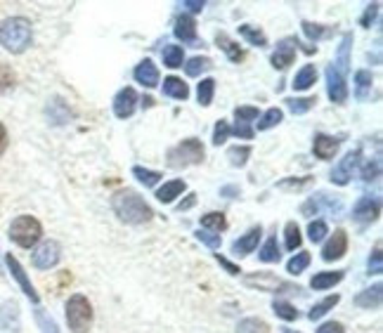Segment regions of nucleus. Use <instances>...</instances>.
I'll return each instance as SVG.
<instances>
[{"label":"nucleus","instance_id":"obj_8","mask_svg":"<svg viewBox=\"0 0 383 333\" xmlns=\"http://www.w3.org/2000/svg\"><path fill=\"white\" fill-rule=\"evenodd\" d=\"M60 260H62V246L52 239L38 244L34 249V253H31V265L36 270H52V267L60 265Z\"/></svg>","mask_w":383,"mask_h":333},{"label":"nucleus","instance_id":"obj_15","mask_svg":"<svg viewBox=\"0 0 383 333\" xmlns=\"http://www.w3.org/2000/svg\"><path fill=\"white\" fill-rule=\"evenodd\" d=\"M345 253H348V234H345V229H336V232L332 234V239L324 244L322 260L334 262V260H340Z\"/></svg>","mask_w":383,"mask_h":333},{"label":"nucleus","instance_id":"obj_49","mask_svg":"<svg viewBox=\"0 0 383 333\" xmlns=\"http://www.w3.org/2000/svg\"><path fill=\"white\" fill-rule=\"evenodd\" d=\"M327 234H329V227L324 220H312V222L307 225V239H310L312 244H319Z\"/></svg>","mask_w":383,"mask_h":333},{"label":"nucleus","instance_id":"obj_43","mask_svg":"<svg viewBox=\"0 0 383 333\" xmlns=\"http://www.w3.org/2000/svg\"><path fill=\"white\" fill-rule=\"evenodd\" d=\"M281 121H284V111H281L279 106H272V109H268L263 116H260L258 130H270V128H277Z\"/></svg>","mask_w":383,"mask_h":333},{"label":"nucleus","instance_id":"obj_5","mask_svg":"<svg viewBox=\"0 0 383 333\" xmlns=\"http://www.w3.org/2000/svg\"><path fill=\"white\" fill-rule=\"evenodd\" d=\"M64 314H67V324L71 333H88L93 326V305L81 293H73L64 305Z\"/></svg>","mask_w":383,"mask_h":333},{"label":"nucleus","instance_id":"obj_25","mask_svg":"<svg viewBox=\"0 0 383 333\" xmlns=\"http://www.w3.org/2000/svg\"><path fill=\"white\" fill-rule=\"evenodd\" d=\"M45 114H47V118H50V123H55V126H64V123L71 118V109H69L64 100L52 97L45 106Z\"/></svg>","mask_w":383,"mask_h":333},{"label":"nucleus","instance_id":"obj_9","mask_svg":"<svg viewBox=\"0 0 383 333\" xmlns=\"http://www.w3.org/2000/svg\"><path fill=\"white\" fill-rule=\"evenodd\" d=\"M360 159H362V149H353V152H348L345 154L343 159L338 161L336 165H334V170H332V182L334 185H338V187H345V185H350V180H353V173H355V168L360 165Z\"/></svg>","mask_w":383,"mask_h":333},{"label":"nucleus","instance_id":"obj_10","mask_svg":"<svg viewBox=\"0 0 383 333\" xmlns=\"http://www.w3.org/2000/svg\"><path fill=\"white\" fill-rule=\"evenodd\" d=\"M298 45H301V41H298L296 36H286V38H281L279 43H277L272 57H270V64H272L275 69H279V71L289 69L296 59Z\"/></svg>","mask_w":383,"mask_h":333},{"label":"nucleus","instance_id":"obj_26","mask_svg":"<svg viewBox=\"0 0 383 333\" xmlns=\"http://www.w3.org/2000/svg\"><path fill=\"white\" fill-rule=\"evenodd\" d=\"M371 88H374V76L367 69H358L355 71V100L367 102L371 95Z\"/></svg>","mask_w":383,"mask_h":333},{"label":"nucleus","instance_id":"obj_47","mask_svg":"<svg viewBox=\"0 0 383 333\" xmlns=\"http://www.w3.org/2000/svg\"><path fill=\"white\" fill-rule=\"evenodd\" d=\"M272 312L279 317V319H284V321H296L298 319V310L291 303H286V300H275Z\"/></svg>","mask_w":383,"mask_h":333},{"label":"nucleus","instance_id":"obj_27","mask_svg":"<svg viewBox=\"0 0 383 333\" xmlns=\"http://www.w3.org/2000/svg\"><path fill=\"white\" fill-rule=\"evenodd\" d=\"M163 95L170 100H187L189 97V85L185 83L183 78H178V76H168V78H163Z\"/></svg>","mask_w":383,"mask_h":333},{"label":"nucleus","instance_id":"obj_21","mask_svg":"<svg viewBox=\"0 0 383 333\" xmlns=\"http://www.w3.org/2000/svg\"><path fill=\"white\" fill-rule=\"evenodd\" d=\"M381 300H383V286L381 284H374L371 288H364L355 295V305L362 310H379L381 308Z\"/></svg>","mask_w":383,"mask_h":333},{"label":"nucleus","instance_id":"obj_7","mask_svg":"<svg viewBox=\"0 0 383 333\" xmlns=\"http://www.w3.org/2000/svg\"><path fill=\"white\" fill-rule=\"evenodd\" d=\"M244 284L251 288H258V291H268V293H298L301 291V286L275 277L272 272H253V275H246L244 277Z\"/></svg>","mask_w":383,"mask_h":333},{"label":"nucleus","instance_id":"obj_53","mask_svg":"<svg viewBox=\"0 0 383 333\" xmlns=\"http://www.w3.org/2000/svg\"><path fill=\"white\" fill-rule=\"evenodd\" d=\"M230 137V123L227 121H218L216 123V130H213V147H220V144H225V139Z\"/></svg>","mask_w":383,"mask_h":333},{"label":"nucleus","instance_id":"obj_16","mask_svg":"<svg viewBox=\"0 0 383 333\" xmlns=\"http://www.w3.org/2000/svg\"><path fill=\"white\" fill-rule=\"evenodd\" d=\"M137 102H140V97H137L135 88H121L119 93H116V97H114V114H116V118H130L132 114H135V109H137Z\"/></svg>","mask_w":383,"mask_h":333},{"label":"nucleus","instance_id":"obj_1","mask_svg":"<svg viewBox=\"0 0 383 333\" xmlns=\"http://www.w3.org/2000/svg\"><path fill=\"white\" fill-rule=\"evenodd\" d=\"M355 36L345 31L340 38L336 59L327 67V95L334 104H345L350 97L348 90V73H350V50H353Z\"/></svg>","mask_w":383,"mask_h":333},{"label":"nucleus","instance_id":"obj_3","mask_svg":"<svg viewBox=\"0 0 383 333\" xmlns=\"http://www.w3.org/2000/svg\"><path fill=\"white\" fill-rule=\"evenodd\" d=\"M34 43V29L26 17H10L0 24V45L12 55L26 52Z\"/></svg>","mask_w":383,"mask_h":333},{"label":"nucleus","instance_id":"obj_34","mask_svg":"<svg viewBox=\"0 0 383 333\" xmlns=\"http://www.w3.org/2000/svg\"><path fill=\"white\" fill-rule=\"evenodd\" d=\"M338 300H340V295H338V293L327 295V298H324V300H319V303L315 305V308H312L310 312H307V319H312V321L322 319L324 314H329L334 308H336V305H338Z\"/></svg>","mask_w":383,"mask_h":333},{"label":"nucleus","instance_id":"obj_52","mask_svg":"<svg viewBox=\"0 0 383 333\" xmlns=\"http://www.w3.org/2000/svg\"><path fill=\"white\" fill-rule=\"evenodd\" d=\"M379 10H381V3H369L364 8V12H362L360 17V26H364V29H371V24L379 17Z\"/></svg>","mask_w":383,"mask_h":333},{"label":"nucleus","instance_id":"obj_60","mask_svg":"<svg viewBox=\"0 0 383 333\" xmlns=\"http://www.w3.org/2000/svg\"><path fill=\"white\" fill-rule=\"evenodd\" d=\"M194 203H196V194H187V198H185V201L178 203V211H180V213H183V211H189V208H194Z\"/></svg>","mask_w":383,"mask_h":333},{"label":"nucleus","instance_id":"obj_33","mask_svg":"<svg viewBox=\"0 0 383 333\" xmlns=\"http://www.w3.org/2000/svg\"><path fill=\"white\" fill-rule=\"evenodd\" d=\"M132 177L145 187H156L159 182L163 180V173L152 170V168H142V165H132Z\"/></svg>","mask_w":383,"mask_h":333},{"label":"nucleus","instance_id":"obj_12","mask_svg":"<svg viewBox=\"0 0 383 333\" xmlns=\"http://www.w3.org/2000/svg\"><path fill=\"white\" fill-rule=\"evenodd\" d=\"M381 216V201L374 196H360L353 208V220L358 225H371Z\"/></svg>","mask_w":383,"mask_h":333},{"label":"nucleus","instance_id":"obj_32","mask_svg":"<svg viewBox=\"0 0 383 333\" xmlns=\"http://www.w3.org/2000/svg\"><path fill=\"white\" fill-rule=\"evenodd\" d=\"M251 144H234V147L227 149V159L234 168H244L248 163V157H251Z\"/></svg>","mask_w":383,"mask_h":333},{"label":"nucleus","instance_id":"obj_56","mask_svg":"<svg viewBox=\"0 0 383 333\" xmlns=\"http://www.w3.org/2000/svg\"><path fill=\"white\" fill-rule=\"evenodd\" d=\"M230 135L242 137V139H251L253 137V128L251 126H244V123H237L234 128H230Z\"/></svg>","mask_w":383,"mask_h":333},{"label":"nucleus","instance_id":"obj_17","mask_svg":"<svg viewBox=\"0 0 383 333\" xmlns=\"http://www.w3.org/2000/svg\"><path fill=\"white\" fill-rule=\"evenodd\" d=\"M173 36L178 38L180 43H187V45H199V34H196V21L192 14H180L178 19H175V26H173Z\"/></svg>","mask_w":383,"mask_h":333},{"label":"nucleus","instance_id":"obj_29","mask_svg":"<svg viewBox=\"0 0 383 333\" xmlns=\"http://www.w3.org/2000/svg\"><path fill=\"white\" fill-rule=\"evenodd\" d=\"M239 36H242L246 43L255 45V47H268V36H265V31L258 29V26H253V24H242V26H239Z\"/></svg>","mask_w":383,"mask_h":333},{"label":"nucleus","instance_id":"obj_14","mask_svg":"<svg viewBox=\"0 0 383 333\" xmlns=\"http://www.w3.org/2000/svg\"><path fill=\"white\" fill-rule=\"evenodd\" d=\"M260 236H263V227L260 225H253L246 234H242L237 241H232V255L237 257H246L251 255L260 244Z\"/></svg>","mask_w":383,"mask_h":333},{"label":"nucleus","instance_id":"obj_55","mask_svg":"<svg viewBox=\"0 0 383 333\" xmlns=\"http://www.w3.org/2000/svg\"><path fill=\"white\" fill-rule=\"evenodd\" d=\"M216 260H218V262H220V267H222V270H225V272H227V275H232V277L242 275V267H239V265H234V262H232V260H227V257H225V255L216 253Z\"/></svg>","mask_w":383,"mask_h":333},{"label":"nucleus","instance_id":"obj_37","mask_svg":"<svg viewBox=\"0 0 383 333\" xmlns=\"http://www.w3.org/2000/svg\"><path fill=\"white\" fill-rule=\"evenodd\" d=\"M258 260L260 262H279L281 260V251H279V244H277V236H270L268 241L263 244V249L258 251Z\"/></svg>","mask_w":383,"mask_h":333},{"label":"nucleus","instance_id":"obj_6","mask_svg":"<svg viewBox=\"0 0 383 333\" xmlns=\"http://www.w3.org/2000/svg\"><path fill=\"white\" fill-rule=\"evenodd\" d=\"M43 236V225L40 220L34 216H19L10 225V241L19 246V249H34Z\"/></svg>","mask_w":383,"mask_h":333},{"label":"nucleus","instance_id":"obj_38","mask_svg":"<svg viewBox=\"0 0 383 333\" xmlns=\"http://www.w3.org/2000/svg\"><path fill=\"white\" fill-rule=\"evenodd\" d=\"M213 95H216V78H201V83L196 85V100H199V104L211 106Z\"/></svg>","mask_w":383,"mask_h":333},{"label":"nucleus","instance_id":"obj_23","mask_svg":"<svg viewBox=\"0 0 383 333\" xmlns=\"http://www.w3.org/2000/svg\"><path fill=\"white\" fill-rule=\"evenodd\" d=\"M216 43H218V47H222V52L227 55V59H230V62H234V64L244 62V57H246V52L239 47V43L232 41L230 36L225 34V31H218V34H216Z\"/></svg>","mask_w":383,"mask_h":333},{"label":"nucleus","instance_id":"obj_62","mask_svg":"<svg viewBox=\"0 0 383 333\" xmlns=\"http://www.w3.org/2000/svg\"><path fill=\"white\" fill-rule=\"evenodd\" d=\"M281 333H298V331H294V329H284V331H281Z\"/></svg>","mask_w":383,"mask_h":333},{"label":"nucleus","instance_id":"obj_39","mask_svg":"<svg viewBox=\"0 0 383 333\" xmlns=\"http://www.w3.org/2000/svg\"><path fill=\"white\" fill-rule=\"evenodd\" d=\"M315 182V177H284V180L277 182V190L281 192H301L305 187H310Z\"/></svg>","mask_w":383,"mask_h":333},{"label":"nucleus","instance_id":"obj_54","mask_svg":"<svg viewBox=\"0 0 383 333\" xmlns=\"http://www.w3.org/2000/svg\"><path fill=\"white\" fill-rule=\"evenodd\" d=\"M196 239H199L201 244L209 246V249H213V251H218V249H220V244H222V236L220 234L206 232V229H199V232H196Z\"/></svg>","mask_w":383,"mask_h":333},{"label":"nucleus","instance_id":"obj_46","mask_svg":"<svg viewBox=\"0 0 383 333\" xmlns=\"http://www.w3.org/2000/svg\"><path fill=\"white\" fill-rule=\"evenodd\" d=\"M14 85H17V73H14V69L10 67V64L0 62V95L12 90Z\"/></svg>","mask_w":383,"mask_h":333},{"label":"nucleus","instance_id":"obj_22","mask_svg":"<svg viewBox=\"0 0 383 333\" xmlns=\"http://www.w3.org/2000/svg\"><path fill=\"white\" fill-rule=\"evenodd\" d=\"M185 192H187V182H185V180H168V182H163V185L159 187L154 196H156L161 203H173L175 198L183 196Z\"/></svg>","mask_w":383,"mask_h":333},{"label":"nucleus","instance_id":"obj_58","mask_svg":"<svg viewBox=\"0 0 383 333\" xmlns=\"http://www.w3.org/2000/svg\"><path fill=\"white\" fill-rule=\"evenodd\" d=\"M183 8H187L192 14H199L201 10L206 8V3H204V0H185V3H183Z\"/></svg>","mask_w":383,"mask_h":333},{"label":"nucleus","instance_id":"obj_2","mask_svg":"<svg viewBox=\"0 0 383 333\" xmlns=\"http://www.w3.org/2000/svg\"><path fill=\"white\" fill-rule=\"evenodd\" d=\"M111 211L114 216L126 225H145L152 222L154 211L152 206L132 190H121L111 196Z\"/></svg>","mask_w":383,"mask_h":333},{"label":"nucleus","instance_id":"obj_61","mask_svg":"<svg viewBox=\"0 0 383 333\" xmlns=\"http://www.w3.org/2000/svg\"><path fill=\"white\" fill-rule=\"evenodd\" d=\"M10 139H8V130H5V126L0 123V157L5 154V149H8Z\"/></svg>","mask_w":383,"mask_h":333},{"label":"nucleus","instance_id":"obj_24","mask_svg":"<svg viewBox=\"0 0 383 333\" xmlns=\"http://www.w3.org/2000/svg\"><path fill=\"white\" fill-rule=\"evenodd\" d=\"M315 83H317V69H315V64H303V67L296 71L294 83H291V85H294L296 93H305V90H310Z\"/></svg>","mask_w":383,"mask_h":333},{"label":"nucleus","instance_id":"obj_36","mask_svg":"<svg viewBox=\"0 0 383 333\" xmlns=\"http://www.w3.org/2000/svg\"><path fill=\"white\" fill-rule=\"evenodd\" d=\"M161 57H163V67L168 69H180L185 64V50L180 45H166Z\"/></svg>","mask_w":383,"mask_h":333},{"label":"nucleus","instance_id":"obj_35","mask_svg":"<svg viewBox=\"0 0 383 333\" xmlns=\"http://www.w3.org/2000/svg\"><path fill=\"white\" fill-rule=\"evenodd\" d=\"M284 102H286V109H289L291 114L303 116V114H307V111H310L312 106L317 104V95H310V97H289Z\"/></svg>","mask_w":383,"mask_h":333},{"label":"nucleus","instance_id":"obj_30","mask_svg":"<svg viewBox=\"0 0 383 333\" xmlns=\"http://www.w3.org/2000/svg\"><path fill=\"white\" fill-rule=\"evenodd\" d=\"M201 227L206 229V232H213V234H220L227 229V218L225 213H206V216H201Z\"/></svg>","mask_w":383,"mask_h":333},{"label":"nucleus","instance_id":"obj_57","mask_svg":"<svg viewBox=\"0 0 383 333\" xmlns=\"http://www.w3.org/2000/svg\"><path fill=\"white\" fill-rule=\"evenodd\" d=\"M317 333H345V329H343L340 321H327V324L319 326Z\"/></svg>","mask_w":383,"mask_h":333},{"label":"nucleus","instance_id":"obj_19","mask_svg":"<svg viewBox=\"0 0 383 333\" xmlns=\"http://www.w3.org/2000/svg\"><path fill=\"white\" fill-rule=\"evenodd\" d=\"M132 78H135L140 85H145V88H156L159 80H161L156 64H154L152 59H142V62L135 67V71H132Z\"/></svg>","mask_w":383,"mask_h":333},{"label":"nucleus","instance_id":"obj_42","mask_svg":"<svg viewBox=\"0 0 383 333\" xmlns=\"http://www.w3.org/2000/svg\"><path fill=\"white\" fill-rule=\"evenodd\" d=\"M301 26H303V34H305L312 43H317V41H322V38H327V36H332V34H334L332 26L312 24V21H303Z\"/></svg>","mask_w":383,"mask_h":333},{"label":"nucleus","instance_id":"obj_4","mask_svg":"<svg viewBox=\"0 0 383 333\" xmlns=\"http://www.w3.org/2000/svg\"><path fill=\"white\" fill-rule=\"evenodd\" d=\"M206 159V149L201 144V139L187 137L180 144L170 147L166 152V163L170 168H189V165H199Z\"/></svg>","mask_w":383,"mask_h":333},{"label":"nucleus","instance_id":"obj_45","mask_svg":"<svg viewBox=\"0 0 383 333\" xmlns=\"http://www.w3.org/2000/svg\"><path fill=\"white\" fill-rule=\"evenodd\" d=\"M34 317H36V324H38V329L43 333H60V326H57V321L52 319V317L47 314L43 308H36L34 310Z\"/></svg>","mask_w":383,"mask_h":333},{"label":"nucleus","instance_id":"obj_11","mask_svg":"<svg viewBox=\"0 0 383 333\" xmlns=\"http://www.w3.org/2000/svg\"><path fill=\"white\" fill-rule=\"evenodd\" d=\"M5 265H8L10 275L14 277V282L19 284V288H21V291H24L26 298H29L34 305H38V300H40V298H38V293H36L34 284H31L29 275H26V272H24V267L19 265V260H17V257H14L12 253H8V255H5Z\"/></svg>","mask_w":383,"mask_h":333},{"label":"nucleus","instance_id":"obj_51","mask_svg":"<svg viewBox=\"0 0 383 333\" xmlns=\"http://www.w3.org/2000/svg\"><path fill=\"white\" fill-rule=\"evenodd\" d=\"M367 275H381L383 272V260H381V244L374 246V251H371L369 260H367Z\"/></svg>","mask_w":383,"mask_h":333},{"label":"nucleus","instance_id":"obj_28","mask_svg":"<svg viewBox=\"0 0 383 333\" xmlns=\"http://www.w3.org/2000/svg\"><path fill=\"white\" fill-rule=\"evenodd\" d=\"M345 270H334V272H317L315 277L310 279V286L315 291H327V288H334L338 282H343Z\"/></svg>","mask_w":383,"mask_h":333},{"label":"nucleus","instance_id":"obj_13","mask_svg":"<svg viewBox=\"0 0 383 333\" xmlns=\"http://www.w3.org/2000/svg\"><path fill=\"white\" fill-rule=\"evenodd\" d=\"M340 142H343V137H340V135H327V133H317L315 139H312V154H315L319 161H332L338 154Z\"/></svg>","mask_w":383,"mask_h":333},{"label":"nucleus","instance_id":"obj_44","mask_svg":"<svg viewBox=\"0 0 383 333\" xmlns=\"http://www.w3.org/2000/svg\"><path fill=\"white\" fill-rule=\"evenodd\" d=\"M310 260H312L310 253H307V251H301V253H296L289 262H286V272H289V275H301V272L307 270Z\"/></svg>","mask_w":383,"mask_h":333},{"label":"nucleus","instance_id":"obj_41","mask_svg":"<svg viewBox=\"0 0 383 333\" xmlns=\"http://www.w3.org/2000/svg\"><path fill=\"white\" fill-rule=\"evenodd\" d=\"M301 244H303L301 227L291 220V222H286V227H284V246H286V251H296V249H301Z\"/></svg>","mask_w":383,"mask_h":333},{"label":"nucleus","instance_id":"obj_59","mask_svg":"<svg viewBox=\"0 0 383 333\" xmlns=\"http://www.w3.org/2000/svg\"><path fill=\"white\" fill-rule=\"evenodd\" d=\"M239 194H242V190H239L237 185L220 187V196H225V198H234V196H239Z\"/></svg>","mask_w":383,"mask_h":333},{"label":"nucleus","instance_id":"obj_50","mask_svg":"<svg viewBox=\"0 0 383 333\" xmlns=\"http://www.w3.org/2000/svg\"><path fill=\"white\" fill-rule=\"evenodd\" d=\"M379 175H381V161L379 159H371V161H367L364 165H362V170H360V177L364 182H374V180H379Z\"/></svg>","mask_w":383,"mask_h":333},{"label":"nucleus","instance_id":"obj_48","mask_svg":"<svg viewBox=\"0 0 383 333\" xmlns=\"http://www.w3.org/2000/svg\"><path fill=\"white\" fill-rule=\"evenodd\" d=\"M258 106H237L234 109V121L244 123V126H251L253 121H258Z\"/></svg>","mask_w":383,"mask_h":333},{"label":"nucleus","instance_id":"obj_31","mask_svg":"<svg viewBox=\"0 0 383 333\" xmlns=\"http://www.w3.org/2000/svg\"><path fill=\"white\" fill-rule=\"evenodd\" d=\"M183 67L189 78H199L201 73H206L213 69V59L211 57H192L187 64H183Z\"/></svg>","mask_w":383,"mask_h":333},{"label":"nucleus","instance_id":"obj_20","mask_svg":"<svg viewBox=\"0 0 383 333\" xmlns=\"http://www.w3.org/2000/svg\"><path fill=\"white\" fill-rule=\"evenodd\" d=\"M0 331H19L17 300H8V303L0 305Z\"/></svg>","mask_w":383,"mask_h":333},{"label":"nucleus","instance_id":"obj_40","mask_svg":"<svg viewBox=\"0 0 383 333\" xmlns=\"http://www.w3.org/2000/svg\"><path fill=\"white\" fill-rule=\"evenodd\" d=\"M234 333H270V326L258 317H246V319L239 321Z\"/></svg>","mask_w":383,"mask_h":333},{"label":"nucleus","instance_id":"obj_18","mask_svg":"<svg viewBox=\"0 0 383 333\" xmlns=\"http://www.w3.org/2000/svg\"><path fill=\"white\" fill-rule=\"evenodd\" d=\"M322 208H329V211H340V201L338 198H334V196H327V194H315V196H310L307 198L305 203L301 206V213L305 218H312V216H317Z\"/></svg>","mask_w":383,"mask_h":333}]
</instances>
